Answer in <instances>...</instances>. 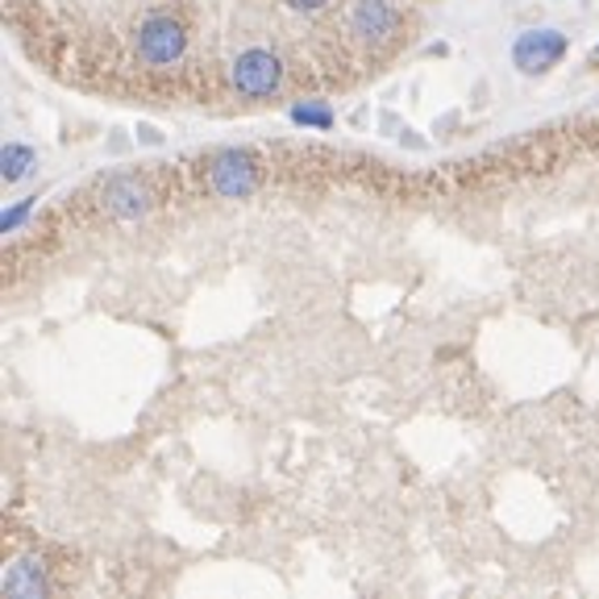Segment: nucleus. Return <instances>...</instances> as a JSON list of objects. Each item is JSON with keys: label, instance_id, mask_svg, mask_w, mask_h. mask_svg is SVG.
Wrapping results in <instances>:
<instances>
[{"label": "nucleus", "instance_id": "6e6552de", "mask_svg": "<svg viewBox=\"0 0 599 599\" xmlns=\"http://www.w3.org/2000/svg\"><path fill=\"white\" fill-rule=\"evenodd\" d=\"M292 121H300V125H317V130H329V125H333V113H329V109H308V105H296V109H292Z\"/></svg>", "mask_w": 599, "mask_h": 599}, {"label": "nucleus", "instance_id": "423d86ee", "mask_svg": "<svg viewBox=\"0 0 599 599\" xmlns=\"http://www.w3.org/2000/svg\"><path fill=\"white\" fill-rule=\"evenodd\" d=\"M109 208H113L117 217H138L142 208H146V196H142V187L134 180H113L109 184Z\"/></svg>", "mask_w": 599, "mask_h": 599}, {"label": "nucleus", "instance_id": "0eeeda50", "mask_svg": "<svg viewBox=\"0 0 599 599\" xmlns=\"http://www.w3.org/2000/svg\"><path fill=\"white\" fill-rule=\"evenodd\" d=\"M29 162H34V150H29V146H9V150H4V180L17 184L25 171H29Z\"/></svg>", "mask_w": 599, "mask_h": 599}, {"label": "nucleus", "instance_id": "9d476101", "mask_svg": "<svg viewBox=\"0 0 599 599\" xmlns=\"http://www.w3.org/2000/svg\"><path fill=\"white\" fill-rule=\"evenodd\" d=\"M596 54H599V50H596Z\"/></svg>", "mask_w": 599, "mask_h": 599}, {"label": "nucleus", "instance_id": "f257e3e1", "mask_svg": "<svg viewBox=\"0 0 599 599\" xmlns=\"http://www.w3.org/2000/svg\"><path fill=\"white\" fill-rule=\"evenodd\" d=\"M184 50H187V34L175 17L150 13V17L138 25V54L150 63V68H171V63H180Z\"/></svg>", "mask_w": 599, "mask_h": 599}, {"label": "nucleus", "instance_id": "39448f33", "mask_svg": "<svg viewBox=\"0 0 599 599\" xmlns=\"http://www.w3.org/2000/svg\"><path fill=\"white\" fill-rule=\"evenodd\" d=\"M350 29H354L358 38L383 42V38H392L395 29H400V13H395L388 0H354V9H350Z\"/></svg>", "mask_w": 599, "mask_h": 599}, {"label": "nucleus", "instance_id": "f03ea898", "mask_svg": "<svg viewBox=\"0 0 599 599\" xmlns=\"http://www.w3.org/2000/svg\"><path fill=\"white\" fill-rule=\"evenodd\" d=\"M283 84V68H279V59L271 50H246V54H237V63H233V88L242 96H250V100H262V96H271Z\"/></svg>", "mask_w": 599, "mask_h": 599}, {"label": "nucleus", "instance_id": "7ed1b4c3", "mask_svg": "<svg viewBox=\"0 0 599 599\" xmlns=\"http://www.w3.org/2000/svg\"><path fill=\"white\" fill-rule=\"evenodd\" d=\"M258 184V167L246 150H225L221 159L212 162V192L225 200H246Z\"/></svg>", "mask_w": 599, "mask_h": 599}, {"label": "nucleus", "instance_id": "1a4fd4ad", "mask_svg": "<svg viewBox=\"0 0 599 599\" xmlns=\"http://www.w3.org/2000/svg\"><path fill=\"white\" fill-rule=\"evenodd\" d=\"M288 4H292V9H321L325 0H288Z\"/></svg>", "mask_w": 599, "mask_h": 599}, {"label": "nucleus", "instance_id": "20e7f679", "mask_svg": "<svg viewBox=\"0 0 599 599\" xmlns=\"http://www.w3.org/2000/svg\"><path fill=\"white\" fill-rule=\"evenodd\" d=\"M566 54V38L558 29H533V34H521V42L512 50L516 68L521 71H546L553 68L558 59Z\"/></svg>", "mask_w": 599, "mask_h": 599}]
</instances>
